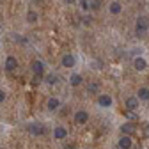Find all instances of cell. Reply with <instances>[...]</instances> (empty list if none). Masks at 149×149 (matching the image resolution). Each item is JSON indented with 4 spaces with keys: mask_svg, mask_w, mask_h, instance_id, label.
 I'll list each match as a JSON object with an SVG mask.
<instances>
[{
    "mask_svg": "<svg viewBox=\"0 0 149 149\" xmlns=\"http://www.w3.org/2000/svg\"><path fill=\"white\" fill-rule=\"evenodd\" d=\"M149 30V18L147 16H139L137 20V27H135V34L137 37H144Z\"/></svg>",
    "mask_w": 149,
    "mask_h": 149,
    "instance_id": "cell-1",
    "label": "cell"
},
{
    "mask_svg": "<svg viewBox=\"0 0 149 149\" xmlns=\"http://www.w3.org/2000/svg\"><path fill=\"white\" fill-rule=\"evenodd\" d=\"M139 103H140V100L137 96H128L126 101H124V107L130 112H135V110H139Z\"/></svg>",
    "mask_w": 149,
    "mask_h": 149,
    "instance_id": "cell-2",
    "label": "cell"
},
{
    "mask_svg": "<svg viewBox=\"0 0 149 149\" xmlns=\"http://www.w3.org/2000/svg\"><path fill=\"white\" fill-rule=\"evenodd\" d=\"M27 132L32 133V135H36V137H39V135H45L46 130H45L41 124H37V123H30V124L27 126Z\"/></svg>",
    "mask_w": 149,
    "mask_h": 149,
    "instance_id": "cell-3",
    "label": "cell"
},
{
    "mask_svg": "<svg viewBox=\"0 0 149 149\" xmlns=\"http://www.w3.org/2000/svg\"><path fill=\"white\" fill-rule=\"evenodd\" d=\"M61 64H62V68H74V64H77V59H74V55H71V53H66V55H62V59H61Z\"/></svg>",
    "mask_w": 149,
    "mask_h": 149,
    "instance_id": "cell-4",
    "label": "cell"
},
{
    "mask_svg": "<svg viewBox=\"0 0 149 149\" xmlns=\"http://www.w3.org/2000/svg\"><path fill=\"white\" fill-rule=\"evenodd\" d=\"M119 147H121V149H132V147H133V139H132V135H124V133H123V137L119 139Z\"/></svg>",
    "mask_w": 149,
    "mask_h": 149,
    "instance_id": "cell-5",
    "label": "cell"
},
{
    "mask_svg": "<svg viewBox=\"0 0 149 149\" xmlns=\"http://www.w3.org/2000/svg\"><path fill=\"white\" fill-rule=\"evenodd\" d=\"M89 121V114L85 110H77L74 112V123L77 124H85Z\"/></svg>",
    "mask_w": 149,
    "mask_h": 149,
    "instance_id": "cell-6",
    "label": "cell"
},
{
    "mask_svg": "<svg viewBox=\"0 0 149 149\" xmlns=\"http://www.w3.org/2000/svg\"><path fill=\"white\" fill-rule=\"evenodd\" d=\"M53 137L57 139V140H64L68 137V130L64 126H55L53 128Z\"/></svg>",
    "mask_w": 149,
    "mask_h": 149,
    "instance_id": "cell-7",
    "label": "cell"
},
{
    "mask_svg": "<svg viewBox=\"0 0 149 149\" xmlns=\"http://www.w3.org/2000/svg\"><path fill=\"white\" fill-rule=\"evenodd\" d=\"M98 105H100L101 108H110V107H112V98H110L108 94H100V96H98Z\"/></svg>",
    "mask_w": 149,
    "mask_h": 149,
    "instance_id": "cell-8",
    "label": "cell"
},
{
    "mask_svg": "<svg viewBox=\"0 0 149 149\" xmlns=\"http://www.w3.org/2000/svg\"><path fill=\"white\" fill-rule=\"evenodd\" d=\"M30 68H32V73L34 74H45V64L41 62V61H34L32 64H30Z\"/></svg>",
    "mask_w": 149,
    "mask_h": 149,
    "instance_id": "cell-9",
    "label": "cell"
},
{
    "mask_svg": "<svg viewBox=\"0 0 149 149\" xmlns=\"http://www.w3.org/2000/svg\"><path fill=\"white\" fill-rule=\"evenodd\" d=\"M4 66H6V71H14V69L18 68V61H16V57H13V55H7Z\"/></svg>",
    "mask_w": 149,
    "mask_h": 149,
    "instance_id": "cell-10",
    "label": "cell"
},
{
    "mask_svg": "<svg viewBox=\"0 0 149 149\" xmlns=\"http://www.w3.org/2000/svg\"><path fill=\"white\" fill-rule=\"evenodd\" d=\"M133 68H135L137 71H144V69L147 68V61H146L144 57H135V59H133Z\"/></svg>",
    "mask_w": 149,
    "mask_h": 149,
    "instance_id": "cell-11",
    "label": "cell"
},
{
    "mask_svg": "<svg viewBox=\"0 0 149 149\" xmlns=\"http://www.w3.org/2000/svg\"><path fill=\"white\" fill-rule=\"evenodd\" d=\"M82 82H84V77L78 74V73H74V74L69 77V85L71 87H78V85H82Z\"/></svg>",
    "mask_w": 149,
    "mask_h": 149,
    "instance_id": "cell-12",
    "label": "cell"
},
{
    "mask_svg": "<svg viewBox=\"0 0 149 149\" xmlns=\"http://www.w3.org/2000/svg\"><path fill=\"white\" fill-rule=\"evenodd\" d=\"M46 108H48L50 112H55V110H59V108H61V101H59L57 98H50V100L46 101Z\"/></svg>",
    "mask_w": 149,
    "mask_h": 149,
    "instance_id": "cell-13",
    "label": "cell"
},
{
    "mask_svg": "<svg viewBox=\"0 0 149 149\" xmlns=\"http://www.w3.org/2000/svg\"><path fill=\"white\" fill-rule=\"evenodd\" d=\"M121 11H123V4L121 2H112L110 6H108V13L110 14H121Z\"/></svg>",
    "mask_w": 149,
    "mask_h": 149,
    "instance_id": "cell-14",
    "label": "cell"
},
{
    "mask_svg": "<svg viewBox=\"0 0 149 149\" xmlns=\"http://www.w3.org/2000/svg\"><path fill=\"white\" fill-rule=\"evenodd\" d=\"M121 132H123L124 135H133V133H135V124H133V123H124V124L121 126Z\"/></svg>",
    "mask_w": 149,
    "mask_h": 149,
    "instance_id": "cell-15",
    "label": "cell"
},
{
    "mask_svg": "<svg viewBox=\"0 0 149 149\" xmlns=\"http://www.w3.org/2000/svg\"><path fill=\"white\" fill-rule=\"evenodd\" d=\"M137 98H139L140 101H147V100H149V89H147V87H140L139 92H137Z\"/></svg>",
    "mask_w": 149,
    "mask_h": 149,
    "instance_id": "cell-16",
    "label": "cell"
},
{
    "mask_svg": "<svg viewBox=\"0 0 149 149\" xmlns=\"http://www.w3.org/2000/svg\"><path fill=\"white\" fill-rule=\"evenodd\" d=\"M98 91H100V85H98L96 82H92V84H89V87H87V92H89V94H96Z\"/></svg>",
    "mask_w": 149,
    "mask_h": 149,
    "instance_id": "cell-17",
    "label": "cell"
},
{
    "mask_svg": "<svg viewBox=\"0 0 149 149\" xmlns=\"http://www.w3.org/2000/svg\"><path fill=\"white\" fill-rule=\"evenodd\" d=\"M27 22H29V23H36V22H37V14H36L34 11H29V13H27Z\"/></svg>",
    "mask_w": 149,
    "mask_h": 149,
    "instance_id": "cell-18",
    "label": "cell"
},
{
    "mask_svg": "<svg viewBox=\"0 0 149 149\" xmlns=\"http://www.w3.org/2000/svg\"><path fill=\"white\" fill-rule=\"evenodd\" d=\"M80 7L84 13H87V11H91V2L89 0H80Z\"/></svg>",
    "mask_w": 149,
    "mask_h": 149,
    "instance_id": "cell-19",
    "label": "cell"
},
{
    "mask_svg": "<svg viewBox=\"0 0 149 149\" xmlns=\"http://www.w3.org/2000/svg\"><path fill=\"white\" fill-rule=\"evenodd\" d=\"M46 82H48L50 85H53V84H57V77H55V74H48V77H46Z\"/></svg>",
    "mask_w": 149,
    "mask_h": 149,
    "instance_id": "cell-20",
    "label": "cell"
},
{
    "mask_svg": "<svg viewBox=\"0 0 149 149\" xmlns=\"http://www.w3.org/2000/svg\"><path fill=\"white\" fill-rule=\"evenodd\" d=\"M101 6V2H100V0H92V2H91V11H94V9H98Z\"/></svg>",
    "mask_w": 149,
    "mask_h": 149,
    "instance_id": "cell-21",
    "label": "cell"
},
{
    "mask_svg": "<svg viewBox=\"0 0 149 149\" xmlns=\"http://www.w3.org/2000/svg\"><path fill=\"white\" fill-rule=\"evenodd\" d=\"M4 101H6V92L0 89V103H4Z\"/></svg>",
    "mask_w": 149,
    "mask_h": 149,
    "instance_id": "cell-22",
    "label": "cell"
},
{
    "mask_svg": "<svg viewBox=\"0 0 149 149\" xmlns=\"http://www.w3.org/2000/svg\"><path fill=\"white\" fill-rule=\"evenodd\" d=\"M144 135L149 137V124H146V128H144Z\"/></svg>",
    "mask_w": 149,
    "mask_h": 149,
    "instance_id": "cell-23",
    "label": "cell"
},
{
    "mask_svg": "<svg viewBox=\"0 0 149 149\" xmlns=\"http://www.w3.org/2000/svg\"><path fill=\"white\" fill-rule=\"evenodd\" d=\"M77 0H66V4H74Z\"/></svg>",
    "mask_w": 149,
    "mask_h": 149,
    "instance_id": "cell-24",
    "label": "cell"
},
{
    "mask_svg": "<svg viewBox=\"0 0 149 149\" xmlns=\"http://www.w3.org/2000/svg\"><path fill=\"white\" fill-rule=\"evenodd\" d=\"M64 149H74V146H66Z\"/></svg>",
    "mask_w": 149,
    "mask_h": 149,
    "instance_id": "cell-25",
    "label": "cell"
},
{
    "mask_svg": "<svg viewBox=\"0 0 149 149\" xmlns=\"http://www.w3.org/2000/svg\"><path fill=\"white\" fill-rule=\"evenodd\" d=\"M117 149H121V147H117Z\"/></svg>",
    "mask_w": 149,
    "mask_h": 149,
    "instance_id": "cell-26",
    "label": "cell"
}]
</instances>
